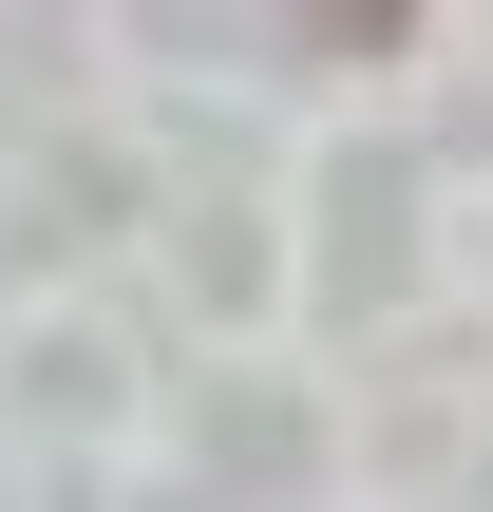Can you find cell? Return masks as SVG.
I'll use <instances>...</instances> for the list:
<instances>
[{
  "label": "cell",
  "instance_id": "obj_1",
  "mask_svg": "<svg viewBox=\"0 0 493 512\" xmlns=\"http://www.w3.org/2000/svg\"><path fill=\"white\" fill-rule=\"evenodd\" d=\"M304 19H323L342 57H399V38H418V0H304Z\"/></svg>",
  "mask_w": 493,
  "mask_h": 512
}]
</instances>
